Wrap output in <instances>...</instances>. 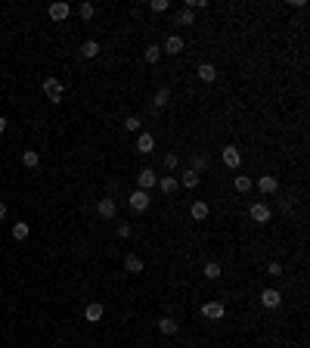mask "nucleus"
Returning a JSON list of instances; mask_svg holds the SVG:
<instances>
[{"label": "nucleus", "instance_id": "f257e3e1", "mask_svg": "<svg viewBox=\"0 0 310 348\" xmlns=\"http://www.w3.org/2000/svg\"><path fill=\"white\" fill-rule=\"evenodd\" d=\"M44 97H47L53 106H56V103H62V97H65V84H62L59 78L47 75V78H44Z\"/></svg>", "mask_w": 310, "mask_h": 348}, {"label": "nucleus", "instance_id": "f03ea898", "mask_svg": "<svg viewBox=\"0 0 310 348\" xmlns=\"http://www.w3.org/2000/svg\"><path fill=\"white\" fill-rule=\"evenodd\" d=\"M158 47H162V53H168V56H180L183 47H186V41H183L180 34H168V38L158 44Z\"/></svg>", "mask_w": 310, "mask_h": 348}, {"label": "nucleus", "instance_id": "7ed1b4c3", "mask_svg": "<svg viewBox=\"0 0 310 348\" xmlns=\"http://www.w3.org/2000/svg\"><path fill=\"white\" fill-rule=\"evenodd\" d=\"M155 183H158V174L152 168H140V171H136V190H146L149 193Z\"/></svg>", "mask_w": 310, "mask_h": 348}, {"label": "nucleus", "instance_id": "20e7f679", "mask_svg": "<svg viewBox=\"0 0 310 348\" xmlns=\"http://www.w3.org/2000/svg\"><path fill=\"white\" fill-rule=\"evenodd\" d=\"M223 314H226L223 301H205V305H202V317L205 320H223Z\"/></svg>", "mask_w": 310, "mask_h": 348}, {"label": "nucleus", "instance_id": "39448f33", "mask_svg": "<svg viewBox=\"0 0 310 348\" xmlns=\"http://www.w3.org/2000/svg\"><path fill=\"white\" fill-rule=\"evenodd\" d=\"M221 159H223V165L226 168H239V165H242V149H239V146H233V143H229V146H223V153H221Z\"/></svg>", "mask_w": 310, "mask_h": 348}, {"label": "nucleus", "instance_id": "423d86ee", "mask_svg": "<svg viewBox=\"0 0 310 348\" xmlns=\"http://www.w3.org/2000/svg\"><path fill=\"white\" fill-rule=\"evenodd\" d=\"M248 218H251L255 224H267L270 218H273V212H270V205H267V202H255V205L248 208Z\"/></svg>", "mask_w": 310, "mask_h": 348}, {"label": "nucleus", "instance_id": "0eeeda50", "mask_svg": "<svg viewBox=\"0 0 310 348\" xmlns=\"http://www.w3.org/2000/svg\"><path fill=\"white\" fill-rule=\"evenodd\" d=\"M255 187H258L264 196H276V193H279V180L273 177V174H261V177L255 180Z\"/></svg>", "mask_w": 310, "mask_h": 348}, {"label": "nucleus", "instance_id": "6e6552de", "mask_svg": "<svg viewBox=\"0 0 310 348\" xmlns=\"http://www.w3.org/2000/svg\"><path fill=\"white\" fill-rule=\"evenodd\" d=\"M96 215L102 218V221H112V218L118 215V202H115L112 196H106V199H99V202H96Z\"/></svg>", "mask_w": 310, "mask_h": 348}, {"label": "nucleus", "instance_id": "1a4fd4ad", "mask_svg": "<svg viewBox=\"0 0 310 348\" xmlns=\"http://www.w3.org/2000/svg\"><path fill=\"white\" fill-rule=\"evenodd\" d=\"M128 202H131L133 212H146V208L152 205V196H149L146 190H133V193L128 196Z\"/></svg>", "mask_w": 310, "mask_h": 348}, {"label": "nucleus", "instance_id": "9d476101", "mask_svg": "<svg viewBox=\"0 0 310 348\" xmlns=\"http://www.w3.org/2000/svg\"><path fill=\"white\" fill-rule=\"evenodd\" d=\"M208 165H211V159H208V153H192V159H189V171H196L199 177L205 171H208Z\"/></svg>", "mask_w": 310, "mask_h": 348}, {"label": "nucleus", "instance_id": "9b49d317", "mask_svg": "<svg viewBox=\"0 0 310 348\" xmlns=\"http://www.w3.org/2000/svg\"><path fill=\"white\" fill-rule=\"evenodd\" d=\"M155 149V137L149 134V131H140L136 134V153H143V156H149Z\"/></svg>", "mask_w": 310, "mask_h": 348}, {"label": "nucleus", "instance_id": "f8f14e48", "mask_svg": "<svg viewBox=\"0 0 310 348\" xmlns=\"http://www.w3.org/2000/svg\"><path fill=\"white\" fill-rule=\"evenodd\" d=\"M158 190H162L165 196H174L177 190H180V180L174 177V174H165V177H158V183H155Z\"/></svg>", "mask_w": 310, "mask_h": 348}, {"label": "nucleus", "instance_id": "ddd939ff", "mask_svg": "<svg viewBox=\"0 0 310 348\" xmlns=\"http://www.w3.org/2000/svg\"><path fill=\"white\" fill-rule=\"evenodd\" d=\"M47 13H50V19H53V22H65L68 16H72V9H68V3L56 0V3H50V9H47Z\"/></svg>", "mask_w": 310, "mask_h": 348}, {"label": "nucleus", "instance_id": "4468645a", "mask_svg": "<svg viewBox=\"0 0 310 348\" xmlns=\"http://www.w3.org/2000/svg\"><path fill=\"white\" fill-rule=\"evenodd\" d=\"M261 305L264 308H279L282 305V292H279V289H264V292H261Z\"/></svg>", "mask_w": 310, "mask_h": 348}, {"label": "nucleus", "instance_id": "2eb2a0df", "mask_svg": "<svg viewBox=\"0 0 310 348\" xmlns=\"http://www.w3.org/2000/svg\"><path fill=\"white\" fill-rule=\"evenodd\" d=\"M102 314H106V308H102L99 301H90V305L84 308V317H87L90 323H99V320H102Z\"/></svg>", "mask_w": 310, "mask_h": 348}, {"label": "nucleus", "instance_id": "dca6fc26", "mask_svg": "<svg viewBox=\"0 0 310 348\" xmlns=\"http://www.w3.org/2000/svg\"><path fill=\"white\" fill-rule=\"evenodd\" d=\"M196 75L205 81V84H211V81H217V68H214L211 62H202V65L196 68Z\"/></svg>", "mask_w": 310, "mask_h": 348}, {"label": "nucleus", "instance_id": "f3484780", "mask_svg": "<svg viewBox=\"0 0 310 348\" xmlns=\"http://www.w3.org/2000/svg\"><path fill=\"white\" fill-rule=\"evenodd\" d=\"M233 187H236L239 193H251V190H255V180H251L248 174H236V177H233Z\"/></svg>", "mask_w": 310, "mask_h": 348}, {"label": "nucleus", "instance_id": "a211bd4d", "mask_svg": "<svg viewBox=\"0 0 310 348\" xmlns=\"http://www.w3.org/2000/svg\"><path fill=\"white\" fill-rule=\"evenodd\" d=\"M177 180H180V187H186V190H196L202 177H199V174H196V171H183V174H180V177H177Z\"/></svg>", "mask_w": 310, "mask_h": 348}, {"label": "nucleus", "instance_id": "6ab92c4d", "mask_svg": "<svg viewBox=\"0 0 310 348\" xmlns=\"http://www.w3.org/2000/svg\"><path fill=\"white\" fill-rule=\"evenodd\" d=\"M168 103H171V90L168 87H158L155 97H152V109H165Z\"/></svg>", "mask_w": 310, "mask_h": 348}, {"label": "nucleus", "instance_id": "aec40b11", "mask_svg": "<svg viewBox=\"0 0 310 348\" xmlns=\"http://www.w3.org/2000/svg\"><path fill=\"white\" fill-rule=\"evenodd\" d=\"M189 215H192V221H205V218L211 215V208H208V202H192Z\"/></svg>", "mask_w": 310, "mask_h": 348}, {"label": "nucleus", "instance_id": "412c9836", "mask_svg": "<svg viewBox=\"0 0 310 348\" xmlns=\"http://www.w3.org/2000/svg\"><path fill=\"white\" fill-rule=\"evenodd\" d=\"M143 59H146L149 65H155L158 59H162V47H158V44H146V50H143Z\"/></svg>", "mask_w": 310, "mask_h": 348}, {"label": "nucleus", "instance_id": "4be33fe9", "mask_svg": "<svg viewBox=\"0 0 310 348\" xmlns=\"http://www.w3.org/2000/svg\"><path fill=\"white\" fill-rule=\"evenodd\" d=\"M174 22H177V25H183V28H192V25H196V16H192V13H189V9H186V6H183V9H177V16H174Z\"/></svg>", "mask_w": 310, "mask_h": 348}, {"label": "nucleus", "instance_id": "5701e85b", "mask_svg": "<svg viewBox=\"0 0 310 348\" xmlns=\"http://www.w3.org/2000/svg\"><path fill=\"white\" fill-rule=\"evenodd\" d=\"M124 268H128V274H143V258L140 255H128V258H124Z\"/></svg>", "mask_w": 310, "mask_h": 348}, {"label": "nucleus", "instance_id": "b1692460", "mask_svg": "<svg viewBox=\"0 0 310 348\" xmlns=\"http://www.w3.org/2000/svg\"><path fill=\"white\" fill-rule=\"evenodd\" d=\"M81 56H84V59H93V56H99V44H96V41H84V44H81Z\"/></svg>", "mask_w": 310, "mask_h": 348}, {"label": "nucleus", "instance_id": "393cba45", "mask_svg": "<svg viewBox=\"0 0 310 348\" xmlns=\"http://www.w3.org/2000/svg\"><path fill=\"white\" fill-rule=\"evenodd\" d=\"M158 330H162L165 336H174L180 327H177V320H174V317H162V320H158Z\"/></svg>", "mask_w": 310, "mask_h": 348}, {"label": "nucleus", "instance_id": "a878e982", "mask_svg": "<svg viewBox=\"0 0 310 348\" xmlns=\"http://www.w3.org/2000/svg\"><path fill=\"white\" fill-rule=\"evenodd\" d=\"M124 131H131V134H140V131H143V121H140V115H128V118H124Z\"/></svg>", "mask_w": 310, "mask_h": 348}, {"label": "nucleus", "instance_id": "bb28decb", "mask_svg": "<svg viewBox=\"0 0 310 348\" xmlns=\"http://www.w3.org/2000/svg\"><path fill=\"white\" fill-rule=\"evenodd\" d=\"M22 165H25V168H38L41 165V156L34 153V149H25V153H22Z\"/></svg>", "mask_w": 310, "mask_h": 348}, {"label": "nucleus", "instance_id": "cd10ccee", "mask_svg": "<svg viewBox=\"0 0 310 348\" xmlns=\"http://www.w3.org/2000/svg\"><path fill=\"white\" fill-rule=\"evenodd\" d=\"M28 233H31V227H28L25 221H19V224H13V239H16V242H22V239H28Z\"/></svg>", "mask_w": 310, "mask_h": 348}, {"label": "nucleus", "instance_id": "c85d7f7f", "mask_svg": "<svg viewBox=\"0 0 310 348\" xmlns=\"http://www.w3.org/2000/svg\"><path fill=\"white\" fill-rule=\"evenodd\" d=\"M202 274H205V280H221V264H217V261H208Z\"/></svg>", "mask_w": 310, "mask_h": 348}, {"label": "nucleus", "instance_id": "c756f323", "mask_svg": "<svg viewBox=\"0 0 310 348\" xmlns=\"http://www.w3.org/2000/svg\"><path fill=\"white\" fill-rule=\"evenodd\" d=\"M78 13H81V19H84V22H90V19H93V16H96V6H93V3H90V0H84V3H81V6H78Z\"/></svg>", "mask_w": 310, "mask_h": 348}, {"label": "nucleus", "instance_id": "7c9ffc66", "mask_svg": "<svg viewBox=\"0 0 310 348\" xmlns=\"http://www.w3.org/2000/svg\"><path fill=\"white\" fill-rule=\"evenodd\" d=\"M162 165H165V171H177V165H180V156H177V153H165Z\"/></svg>", "mask_w": 310, "mask_h": 348}, {"label": "nucleus", "instance_id": "2f4dec72", "mask_svg": "<svg viewBox=\"0 0 310 348\" xmlns=\"http://www.w3.org/2000/svg\"><path fill=\"white\" fill-rule=\"evenodd\" d=\"M279 212L282 215H292L295 212V199H292V196H282V199H279Z\"/></svg>", "mask_w": 310, "mask_h": 348}, {"label": "nucleus", "instance_id": "473e14b6", "mask_svg": "<svg viewBox=\"0 0 310 348\" xmlns=\"http://www.w3.org/2000/svg\"><path fill=\"white\" fill-rule=\"evenodd\" d=\"M267 274H270V277H282V264H279V261H270V264H267Z\"/></svg>", "mask_w": 310, "mask_h": 348}, {"label": "nucleus", "instance_id": "72a5a7b5", "mask_svg": "<svg viewBox=\"0 0 310 348\" xmlns=\"http://www.w3.org/2000/svg\"><path fill=\"white\" fill-rule=\"evenodd\" d=\"M149 6H152V13H165V9H168V0H152Z\"/></svg>", "mask_w": 310, "mask_h": 348}, {"label": "nucleus", "instance_id": "f704fd0d", "mask_svg": "<svg viewBox=\"0 0 310 348\" xmlns=\"http://www.w3.org/2000/svg\"><path fill=\"white\" fill-rule=\"evenodd\" d=\"M208 3H205V0H186V9L192 13V9H205Z\"/></svg>", "mask_w": 310, "mask_h": 348}, {"label": "nucleus", "instance_id": "c9c22d12", "mask_svg": "<svg viewBox=\"0 0 310 348\" xmlns=\"http://www.w3.org/2000/svg\"><path fill=\"white\" fill-rule=\"evenodd\" d=\"M131 233H133V227H131V224H118V236H121V239H128Z\"/></svg>", "mask_w": 310, "mask_h": 348}, {"label": "nucleus", "instance_id": "e433bc0d", "mask_svg": "<svg viewBox=\"0 0 310 348\" xmlns=\"http://www.w3.org/2000/svg\"><path fill=\"white\" fill-rule=\"evenodd\" d=\"M6 215H9V205H6V202H0V221H3Z\"/></svg>", "mask_w": 310, "mask_h": 348}, {"label": "nucleus", "instance_id": "4c0bfd02", "mask_svg": "<svg viewBox=\"0 0 310 348\" xmlns=\"http://www.w3.org/2000/svg\"><path fill=\"white\" fill-rule=\"evenodd\" d=\"M6 124H9V121L3 118V115H0V134H3V131H6Z\"/></svg>", "mask_w": 310, "mask_h": 348}]
</instances>
